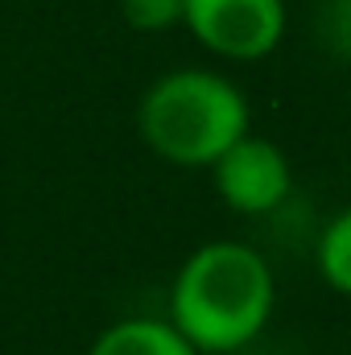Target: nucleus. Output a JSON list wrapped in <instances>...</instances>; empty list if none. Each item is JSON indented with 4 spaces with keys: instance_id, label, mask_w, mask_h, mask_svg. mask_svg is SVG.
I'll list each match as a JSON object with an SVG mask.
<instances>
[{
    "instance_id": "f257e3e1",
    "label": "nucleus",
    "mask_w": 351,
    "mask_h": 355,
    "mask_svg": "<svg viewBox=\"0 0 351 355\" xmlns=\"http://www.w3.org/2000/svg\"><path fill=\"white\" fill-rule=\"evenodd\" d=\"M277 285L257 248L240 240H211L194 248L170 289V322L198 355L248 347L273 318Z\"/></svg>"
},
{
    "instance_id": "f03ea898",
    "label": "nucleus",
    "mask_w": 351,
    "mask_h": 355,
    "mask_svg": "<svg viewBox=\"0 0 351 355\" xmlns=\"http://www.w3.org/2000/svg\"><path fill=\"white\" fill-rule=\"evenodd\" d=\"M145 145L178 170H211L248 128L252 107L244 91L219 71L182 67L153 79L137 103Z\"/></svg>"
},
{
    "instance_id": "7ed1b4c3",
    "label": "nucleus",
    "mask_w": 351,
    "mask_h": 355,
    "mask_svg": "<svg viewBox=\"0 0 351 355\" xmlns=\"http://www.w3.org/2000/svg\"><path fill=\"white\" fill-rule=\"evenodd\" d=\"M182 25L215 58L261 62L281 46L289 12L285 0H186Z\"/></svg>"
},
{
    "instance_id": "20e7f679",
    "label": "nucleus",
    "mask_w": 351,
    "mask_h": 355,
    "mask_svg": "<svg viewBox=\"0 0 351 355\" xmlns=\"http://www.w3.org/2000/svg\"><path fill=\"white\" fill-rule=\"evenodd\" d=\"M211 174H215V190L223 207H232L236 215H268L293 190V170L281 145L252 132H244L228 153H219Z\"/></svg>"
},
{
    "instance_id": "39448f33",
    "label": "nucleus",
    "mask_w": 351,
    "mask_h": 355,
    "mask_svg": "<svg viewBox=\"0 0 351 355\" xmlns=\"http://www.w3.org/2000/svg\"><path fill=\"white\" fill-rule=\"evenodd\" d=\"M87 355H198L170 318H120L95 335Z\"/></svg>"
},
{
    "instance_id": "423d86ee",
    "label": "nucleus",
    "mask_w": 351,
    "mask_h": 355,
    "mask_svg": "<svg viewBox=\"0 0 351 355\" xmlns=\"http://www.w3.org/2000/svg\"><path fill=\"white\" fill-rule=\"evenodd\" d=\"M314 261H318L323 281H327L335 293L351 297V207L339 211V215L323 227L318 248H314Z\"/></svg>"
},
{
    "instance_id": "0eeeda50",
    "label": "nucleus",
    "mask_w": 351,
    "mask_h": 355,
    "mask_svg": "<svg viewBox=\"0 0 351 355\" xmlns=\"http://www.w3.org/2000/svg\"><path fill=\"white\" fill-rule=\"evenodd\" d=\"M182 8L186 0H120L124 21L141 33H162V29L182 25Z\"/></svg>"
},
{
    "instance_id": "6e6552de",
    "label": "nucleus",
    "mask_w": 351,
    "mask_h": 355,
    "mask_svg": "<svg viewBox=\"0 0 351 355\" xmlns=\"http://www.w3.org/2000/svg\"><path fill=\"white\" fill-rule=\"evenodd\" d=\"M323 33H327L331 50H339L343 58H351V0H327Z\"/></svg>"
}]
</instances>
